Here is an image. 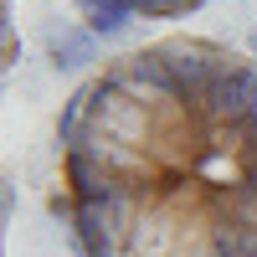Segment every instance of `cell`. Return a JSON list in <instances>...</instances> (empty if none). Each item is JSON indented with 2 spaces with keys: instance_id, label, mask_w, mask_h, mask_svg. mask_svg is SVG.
Returning a JSON list of instances; mask_svg holds the SVG:
<instances>
[{
  "instance_id": "6da1fadb",
  "label": "cell",
  "mask_w": 257,
  "mask_h": 257,
  "mask_svg": "<svg viewBox=\"0 0 257 257\" xmlns=\"http://www.w3.org/2000/svg\"><path fill=\"white\" fill-rule=\"evenodd\" d=\"M62 216L82 257H257V62L160 36L57 113Z\"/></svg>"
},
{
  "instance_id": "7a4b0ae2",
  "label": "cell",
  "mask_w": 257,
  "mask_h": 257,
  "mask_svg": "<svg viewBox=\"0 0 257 257\" xmlns=\"http://www.w3.org/2000/svg\"><path fill=\"white\" fill-rule=\"evenodd\" d=\"M72 6L108 16V21H180L190 11H201L206 0H72Z\"/></svg>"
}]
</instances>
